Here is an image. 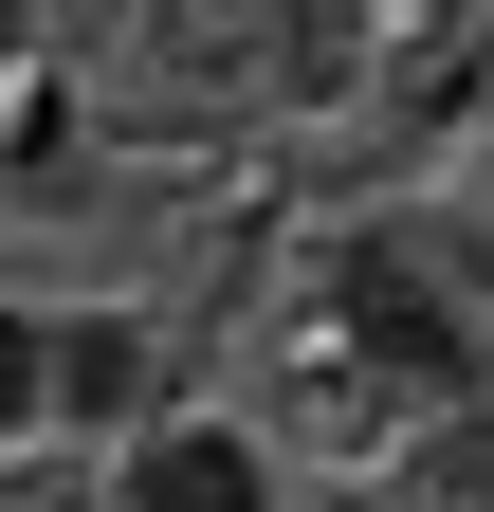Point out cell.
Here are the masks:
<instances>
[{
    "label": "cell",
    "mask_w": 494,
    "mask_h": 512,
    "mask_svg": "<svg viewBox=\"0 0 494 512\" xmlns=\"http://www.w3.org/2000/svg\"><path fill=\"white\" fill-rule=\"evenodd\" d=\"M0 439H37V311L0 293Z\"/></svg>",
    "instance_id": "cell-4"
},
{
    "label": "cell",
    "mask_w": 494,
    "mask_h": 512,
    "mask_svg": "<svg viewBox=\"0 0 494 512\" xmlns=\"http://www.w3.org/2000/svg\"><path fill=\"white\" fill-rule=\"evenodd\" d=\"M129 512H275V439L257 421H147L129 439Z\"/></svg>",
    "instance_id": "cell-3"
},
{
    "label": "cell",
    "mask_w": 494,
    "mask_h": 512,
    "mask_svg": "<svg viewBox=\"0 0 494 512\" xmlns=\"http://www.w3.org/2000/svg\"><path fill=\"white\" fill-rule=\"evenodd\" d=\"M147 384H165V348L129 330V311H37V421H92V439L129 421V439H147V421H165Z\"/></svg>",
    "instance_id": "cell-2"
},
{
    "label": "cell",
    "mask_w": 494,
    "mask_h": 512,
    "mask_svg": "<svg viewBox=\"0 0 494 512\" xmlns=\"http://www.w3.org/2000/svg\"><path fill=\"white\" fill-rule=\"evenodd\" d=\"M330 330L403 366V403H476V311L421 275V238H330Z\"/></svg>",
    "instance_id": "cell-1"
}]
</instances>
